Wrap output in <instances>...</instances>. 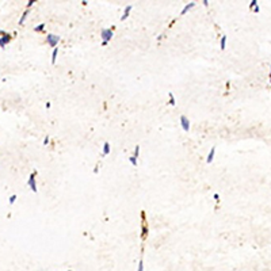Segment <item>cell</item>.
Instances as JSON below:
<instances>
[{
  "mask_svg": "<svg viewBox=\"0 0 271 271\" xmlns=\"http://www.w3.org/2000/svg\"><path fill=\"white\" fill-rule=\"evenodd\" d=\"M66 271H72V270H66Z\"/></svg>",
  "mask_w": 271,
  "mask_h": 271,
  "instance_id": "28",
  "label": "cell"
},
{
  "mask_svg": "<svg viewBox=\"0 0 271 271\" xmlns=\"http://www.w3.org/2000/svg\"><path fill=\"white\" fill-rule=\"evenodd\" d=\"M10 41H11V35H10V34H4L2 38H0V48L6 49V45H7Z\"/></svg>",
  "mask_w": 271,
  "mask_h": 271,
  "instance_id": "5",
  "label": "cell"
},
{
  "mask_svg": "<svg viewBox=\"0 0 271 271\" xmlns=\"http://www.w3.org/2000/svg\"><path fill=\"white\" fill-rule=\"evenodd\" d=\"M129 161L132 163L133 167H137V159H136L134 156H130V157H129Z\"/></svg>",
  "mask_w": 271,
  "mask_h": 271,
  "instance_id": "15",
  "label": "cell"
},
{
  "mask_svg": "<svg viewBox=\"0 0 271 271\" xmlns=\"http://www.w3.org/2000/svg\"><path fill=\"white\" fill-rule=\"evenodd\" d=\"M138 153H140V145H136V149H134V155H133V156H134L136 159H137V157H138Z\"/></svg>",
  "mask_w": 271,
  "mask_h": 271,
  "instance_id": "17",
  "label": "cell"
},
{
  "mask_svg": "<svg viewBox=\"0 0 271 271\" xmlns=\"http://www.w3.org/2000/svg\"><path fill=\"white\" fill-rule=\"evenodd\" d=\"M253 11H255V12H256V14H257V12H259V11H260V8H259V6H256V7H255V8H253Z\"/></svg>",
  "mask_w": 271,
  "mask_h": 271,
  "instance_id": "23",
  "label": "cell"
},
{
  "mask_svg": "<svg viewBox=\"0 0 271 271\" xmlns=\"http://www.w3.org/2000/svg\"><path fill=\"white\" fill-rule=\"evenodd\" d=\"M113 29H114V26H113L111 29H103L102 31H100V35H102V41L109 42L110 39L113 38V35H114V33H113Z\"/></svg>",
  "mask_w": 271,
  "mask_h": 271,
  "instance_id": "1",
  "label": "cell"
},
{
  "mask_svg": "<svg viewBox=\"0 0 271 271\" xmlns=\"http://www.w3.org/2000/svg\"><path fill=\"white\" fill-rule=\"evenodd\" d=\"M220 48H221V50H225V48H226V37H225V35H222V38H221V42H220Z\"/></svg>",
  "mask_w": 271,
  "mask_h": 271,
  "instance_id": "11",
  "label": "cell"
},
{
  "mask_svg": "<svg viewBox=\"0 0 271 271\" xmlns=\"http://www.w3.org/2000/svg\"><path fill=\"white\" fill-rule=\"evenodd\" d=\"M43 29H45V25H43V23H41V25H38L37 27H34V31H42Z\"/></svg>",
  "mask_w": 271,
  "mask_h": 271,
  "instance_id": "16",
  "label": "cell"
},
{
  "mask_svg": "<svg viewBox=\"0 0 271 271\" xmlns=\"http://www.w3.org/2000/svg\"><path fill=\"white\" fill-rule=\"evenodd\" d=\"M107 43H109V42H106V41H102V46H106Z\"/></svg>",
  "mask_w": 271,
  "mask_h": 271,
  "instance_id": "26",
  "label": "cell"
},
{
  "mask_svg": "<svg viewBox=\"0 0 271 271\" xmlns=\"http://www.w3.org/2000/svg\"><path fill=\"white\" fill-rule=\"evenodd\" d=\"M15 201H16V195H15V194H12V195L10 197V203H11V205H12V203H14Z\"/></svg>",
  "mask_w": 271,
  "mask_h": 271,
  "instance_id": "18",
  "label": "cell"
},
{
  "mask_svg": "<svg viewBox=\"0 0 271 271\" xmlns=\"http://www.w3.org/2000/svg\"><path fill=\"white\" fill-rule=\"evenodd\" d=\"M27 14H29V11H27V10H26V11H25V12H23V15H22V18H21V19H19V25H23V22H25V19H26V18H27Z\"/></svg>",
  "mask_w": 271,
  "mask_h": 271,
  "instance_id": "14",
  "label": "cell"
},
{
  "mask_svg": "<svg viewBox=\"0 0 271 271\" xmlns=\"http://www.w3.org/2000/svg\"><path fill=\"white\" fill-rule=\"evenodd\" d=\"M179 122H180V125H182L183 130H185V132H189L190 130V119L187 118L186 115H180L179 117Z\"/></svg>",
  "mask_w": 271,
  "mask_h": 271,
  "instance_id": "4",
  "label": "cell"
},
{
  "mask_svg": "<svg viewBox=\"0 0 271 271\" xmlns=\"http://www.w3.org/2000/svg\"><path fill=\"white\" fill-rule=\"evenodd\" d=\"M203 4H205L206 7H207V6H209V2H207V0H203Z\"/></svg>",
  "mask_w": 271,
  "mask_h": 271,
  "instance_id": "25",
  "label": "cell"
},
{
  "mask_svg": "<svg viewBox=\"0 0 271 271\" xmlns=\"http://www.w3.org/2000/svg\"><path fill=\"white\" fill-rule=\"evenodd\" d=\"M132 8H133V6H128V7L125 8V11H123V15L121 16V21H125V19L128 18L129 14H130V11H132Z\"/></svg>",
  "mask_w": 271,
  "mask_h": 271,
  "instance_id": "7",
  "label": "cell"
},
{
  "mask_svg": "<svg viewBox=\"0 0 271 271\" xmlns=\"http://www.w3.org/2000/svg\"><path fill=\"white\" fill-rule=\"evenodd\" d=\"M48 142H49V136H46L45 140H43V145H48Z\"/></svg>",
  "mask_w": 271,
  "mask_h": 271,
  "instance_id": "21",
  "label": "cell"
},
{
  "mask_svg": "<svg viewBox=\"0 0 271 271\" xmlns=\"http://www.w3.org/2000/svg\"><path fill=\"white\" fill-rule=\"evenodd\" d=\"M256 6H257V2H256V0H252V2H251V6H249V7H251V8H255Z\"/></svg>",
  "mask_w": 271,
  "mask_h": 271,
  "instance_id": "20",
  "label": "cell"
},
{
  "mask_svg": "<svg viewBox=\"0 0 271 271\" xmlns=\"http://www.w3.org/2000/svg\"><path fill=\"white\" fill-rule=\"evenodd\" d=\"M214 155H216V146H213L212 149H210V152H209V155H207V159H206V161H207V164H210V163L213 161V159H214Z\"/></svg>",
  "mask_w": 271,
  "mask_h": 271,
  "instance_id": "6",
  "label": "cell"
},
{
  "mask_svg": "<svg viewBox=\"0 0 271 271\" xmlns=\"http://www.w3.org/2000/svg\"><path fill=\"white\" fill-rule=\"evenodd\" d=\"M110 153V144L109 142H105L103 144V156L109 155Z\"/></svg>",
  "mask_w": 271,
  "mask_h": 271,
  "instance_id": "9",
  "label": "cell"
},
{
  "mask_svg": "<svg viewBox=\"0 0 271 271\" xmlns=\"http://www.w3.org/2000/svg\"><path fill=\"white\" fill-rule=\"evenodd\" d=\"M57 54H58V49L54 48L53 49V53H52V64H54L56 60H57Z\"/></svg>",
  "mask_w": 271,
  "mask_h": 271,
  "instance_id": "10",
  "label": "cell"
},
{
  "mask_svg": "<svg viewBox=\"0 0 271 271\" xmlns=\"http://www.w3.org/2000/svg\"><path fill=\"white\" fill-rule=\"evenodd\" d=\"M46 41H48L49 46H52V48H56V45L60 42V37H58V35H54V34H48V37H46Z\"/></svg>",
  "mask_w": 271,
  "mask_h": 271,
  "instance_id": "2",
  "label": "cell"
},
{
  "mask_svg": "<svg viewBox=\"0 0 271 271\" xmlns=\"http://www.w3.org/2000/svg\"><path fill=\"white\" fill-rule=\"evenodd\" d=\"M268 79H270V83H271V71H270V76H268Z\"/></svg>",
  "mask_w": 271,
  "mask_h": 271,
  "instance_id": "27",
  "label": "cell"
},
{
  "mask_svg": "<svg viewBox=\"0 0 271 271\" xmlns=\"http://www.w3.org/2000/svg\"><path fill=\"white\" fill-rule=\"evenodd\" d=\"M168 96H169V102H168V103H169L171 106H175L176 103H175V98H173V94H172V92H168Z\"/></svg>",
  "mask_w": 271,
  "mask_h": 271,
  "instance_id": "13",
  "label": "cell"
},
{
  "mask_svg": "<svg viewBox=\"0 0 271 271\" xmlns=\"http://www.w3.org/2000/svg\"><path fill=\"white\" fill-rule=\"evenodd\" d=\"M34 3H35V2H34V0H30V2L27 3V7H31V6H33V4H34Z\"/></svg>",
  "mask_w": 271,
  "mask_h": 271,
  "instance_id": "22",
  "label": "cell"
},
{
  "mask_svg": "<svg viewBox=\"0 0 271 271\" xmlns=\"http://www.w3.org/2000/svg\"><path fill=\"white\" fill-rule=\"evenodd\" d=\"M194 6H195V3H194V2H191V3H189V4H187V6H186V7H185V8H183V10H182V12H180V14H182V15H185V14H186V12H187V11H190V10H191V8L194 7Z\"/></svg>",
  "mask_w": 271,
  "mask_h": 271,
  "instance_id": "8",
  "label": "cell"
},
{
  "mask_svg": "<svg viewBox=\"0 0 271 271\" xmlns=\"http://www.w3.org/2000/svg\"><path fill=\"white\" fill-rule=\"evenodd\" d=\"M146 236H148V226L144 224V225H142V235H141V237H142V239H145Z\"/></svg>",
  "mask_w": 271,
  "mask_h": 271,
  "instance_id": "12",
  "label": "cell"
},
{
  "mask_svg": "<svg viewBox=\"0 0 271 271\" xmlns=\"http://www.w3.org/2000/svg\"><path fill=\"white\" fill-rule=\"evenodd\" d=\"M27 186L31 189L33 193L38 191V190H37V183H35V172H31V175H30V178L27 180Z\"/></svg>",
  "mask_w": 271,
  "mask_h": 271,
  "instance_id": "3",
  "label": "cell"
},
{
  "mask_svg": "<svg viewBox=\"0 0 271 271\" xmlns=\"http://www.w3.org/2000/svg\"><path fill=\"white\" fill-rule=\"evenodd\" d=\"M137 271H144V262L142 260H140V263H138V270Z\"/></svg>",
  "mask_w": 271,
  "mask_h": 271,
  "instance_id": "19",
  "label": "cell"
},
{
  "mask_svg": "<svg viewBox=\"0 0 271 271\" xmlns=\"http://www.w3.org/2000/svg\"><path fill=\"white\" fill-rule=\"evenodd\" d=\"M214 199H216V201H220V195H218V194H214Z\"/></svg>",
  "mask_w": 271,
  "mask_h": 271,
  "instance_id": "24",
  "label": "cell"
}]
</instances>
